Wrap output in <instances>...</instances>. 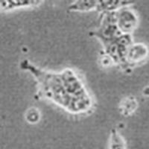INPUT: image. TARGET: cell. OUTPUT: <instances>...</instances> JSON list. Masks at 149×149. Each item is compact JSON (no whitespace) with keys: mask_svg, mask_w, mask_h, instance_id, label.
I'll use <instances>...</instances> for the list:
<instances>
[{"mask_svg":"<svg viewBox=\"0 0 149 149\" xmlns=\"http://www.w3.org/2000/svg\"><path fill=\"white\" fill-rule=\"evenodd\" d=\"M22 66L36 77L45 97L72 113H84L90 109L91 98L81 81L72 71L49 72L37 69L27 61Z\"/></svg>","mask_w":149,"mask_h":149,"instance_id":"6da1fadb","label":"cell"},{"mask_svg":"<svg viewBox=\"0 0 149 149\" xmlns=\"http://www.w3.org/2000/svg\"><path fill=\"white\" fill-rule=\"evenodd\" d=\"M114 18L117 28L122 33L127 34L134 29L137 22V19L134 11L130 10H122L114 13Z\"/></svg>","mask_w":149,"mask_h":149,"instance_id":"7a4b0ae2","label":"cell"},{"mask_svg":"<svg viewBox=\"0 0 149 149\" xmlns=\"http://www.w3.org/2000/svg\"><path fill=\"white\" fill-rule=\"evenodd\" d=\"M148 55V49L146 46L140 43L129 46L126 53L125 59L132 63H139L143 61Z\"/></svg>","mask_w":149,"mask_h":149,"instance_id":"3957f363","label":"cell"}]
</instances>
